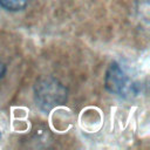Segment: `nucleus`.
Returning a JSON list of instances; mask_svg holds the SVG:
<instances>
[{"label": "nucleus", "instance_id": "f257e3e1", "mask_svg": "<svg viewBox=\"0 0 150 150\" xmlns=\"http://www.w3.org/2000/svg\"><path fill=\"white\" fill-rule=\"evenodd\" d=\"M67 97V88L55 77H41L34 86V100L36 105L43 111H49L55 107L66 103Z\"/></svg>", "mask_w": 150, "mask_h": 150}, {"label": "nucleus", "instance_id": "7ed1b4c3", "mask_svg": "<svg viewBox=\"0 0 150 150\" xmlns=\"http://www.w3.org/2000/svg\"><path fill=\"white\" fill-rule=\"evenodd\" d=\"M29 0H0V7L7 12H20L26 8Z\"/></svg>", "mask_w": 150, "mask_h": 150}, {"label": "nucleus", "instance_id": "f03ea898", "mask_svg": "<svg viewBox=\"0 0 150 150\" xmlns=\"http://www.w3.org/2000/svg\"><path fill=\"white\" fill-rule=\"evenodd\" d=\"M104 87L105 89L117 96L125 97L134 91L135 84L132 83L130 76L123 69V67L114 61L109 64L104 75Z\"/></svg>", "mask_w": 150, "mask_h": 150}, {"label": "nucleus", "instance_id": "39448f33", "mask_svg": "<svg viewBox=\"0 0 150 150\" xmlns=\"http://www.w3.org/2000/svg\"><path fill=\"white\" fill-rule=\"evenodd\" d=\"M0 137H1V130H0Z\"/></svg>", "mask_w": 150, "mask_h": 150}, {"label": "nucleus", "instance_id": "20e7f679", "mask_svg": "<svg viewBox=\"0 0 150 150\" xmlns=\"http://www.w3.org/2000/svg\"><path fill=\"white\" fill-rule=\"evenodd\" d=\"M5 73H6V66H5V63L0 60V80L4 77Z\"/></svg>", "mask_w": 150, "mask_h": 150}]
</instances>
